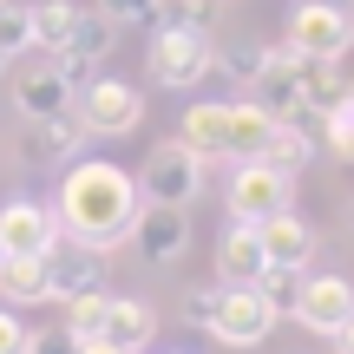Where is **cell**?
Instances as JSON below:
<instances>
[{"label":"cell","mask_w":354,"mask_h":354,"mask_svg":"<svg viewBox=\"0 0 354 354\" xmlns=\"http://www.w3.org/2000/svg\"><path fill=\"white\" fill-rule=\"evenodd\" d=\"M138 210H145L138 177L118 171L112 158H73V165H66V184H59V203H53L59 230L73 243H86V250H99V256H112L118 243H131Z\"/></svg>","instance_id":"1"},{"label":"cell","mask_w":354,"mask_h":354,"mask_svg":"<svg viewBox=\"0 0 354 354\" xmlns=\"http://www.w3.org/2000/svg\"><path fill=\"white\" fill-rule=\"evenodd\" d=\"M216 66V39L210 26H151V46H145V73L171 92H190L203 73Z\"/></svg>","instance_id":"2"},{"label":"cell","mask_w":354,"mask_h":354,"mask_svg":"<svg viewBox=\"0 0 354 354\" xmlns=\"http://www.w3.org/2000/svg\"><path fill=\"white\" fill-rule=\"evenodd\" d=\"M138 197L145 203H177V210H190V203L203 197V158L190 151L184 138L151 145L145 165H138Z\"/></svg>","instance_id":"3"},{"label":"cell","mask_w":354,"mask_h":354,"mask_svg":"<svg viewBox=\"0 0 354 354\" xmlns=\"http://www.w3.org/2000/svg\"><path fill=\"white\" fill-rule=\"evenodd\" d=\"M276 308L256 295V282H223L216 289V308H210V328L203 335H216L223 348H263L269 335H276Z\"/></svg>","instance_id":"4"},{"label":"cell","mask_w":354,"mask_h":354,"mask_svg":"<svg viewBox=\"0 0 354 354\" xmlns=\"http://www.w3.org/2000/svg\"><path fill=\"white\" fill-rule=\"evenodd\" d=\"M289 46L302 53V59H348L354 53V13L335 7V0H295Z\"/></svg>","instance_id":"5"},{"label":"cell","mask_w":354,"mask_h":354,"mask_svg":"<svg viewBox=\"0 0 354 354\" xmlns=\"http://www.w3.org/2000/svg\"><path fill=\"white\" fill-rule=\"evenodd\" d=\"M79 118H86L92 138H125V131L145 125V92L125 86V79H86L79 86Z\"/></svg>","instance_id":"6"},{"label":"cell","mask_w":354,"mask_h":354,"mask_svg":"<svg viewBox=\"0 0 354 354\" xmlns=\"http://www.w3.org/2000/svg\"><path fill=\"white\" fill-rule=\"evenodd\" d=\"M289 203H295V177L289 171L263 165V158H243L236 165V177H230V216L236 223H263V216L289 210Z\"/></svg>","instance_id":"7"},{"label":"cell","mask_w":354,"mask_h":354,"mask_svg":"<svg viewBox=\"0 0 354 354\" xmlns=\"http://www.w3.org/2000/svg\"><path fill=\"white\" fill-rule=\"evenodd\" d=\"M250 99L263 105L269 118H315L302 105V53L282 39V46H263V73L250 79Z\"/></svg>","instance_id":"8"},{"label":"cell","mask_w":354,"mask_h":354,"mask_svg":"<svg viewBox=\"0 0 354 354\" xmlns=\"http://www.w3.org/2000/svg\"><path fill=\"white\" fill-rule=\"evenodd\" d=\"M86 118L79 112H59V118H26L20 125V165L39 171V165H73L79 151H86Z\"/></svg>","instance_id":"9"},{"label":"cell","mask_w":354,"mask_h":354,"mask_svg":"<svg viewBox=\"0 0 354 354\" xmlns=\"http://www.w3.org/2000/svg\"><path fill=\"white\" fill-rule=\"evenodd\" d=\"M73 105H79V86H73V73L59 59H39L26 73H13V112L20 118H59Z\"/></svg>","instance_id":"10"},{"label":"cell","mask_w":354,"mask_h":354,"mask_svg":"<svg viewBox=\"0 0 354 354\" xmlns=\"http://www.w3.org/2000/svg\"><path fill=\"white\" fill-rule=\"evenodd\" d=\"M39 269H46V302H73V295H92L105 282V256L86 250V243L59 236L46 256H39Z\"/></svg>","instance_id":"11"},{"label":"cell","mask_w":354,"mask_h":354,"mask_svg":"<svg viewBox=\"0 0 354 354\" xmlns=\"http://www.w3.org/2000/svg\"><path fill=\"white\" fill-rule=\"evenodd\" d=\"M53 243H59V216L46 210V203H33V197H13V203H0V256H46Z\"/></svg>","instance_id":"12"},{"label":"cell","mask_w":354,"mask_h":354,"mask_svg":"<svg viewBox=\"0 0 354 354\" xmlns=\"http://www.w3.org/2000/svg\"><path fill=\"white\" fill-rule=\"evenodd\" d=\"M131 243H138L145 263H177V256L190 250V210H177V203H145L138 223H131Z\"/></svg>","instance_id":"13"},{"label":"cell","mask_w":354,"mask_h":354,"mask_svg":"<svg viewBox=\"0 0 354 354\" xmlns=\"http://www.w3.org/2000/svg\"><path fill=\"white\" fill-rule=\"evenodd\" d=\"M295 322H302L308 335H342L354 322V282L348 276H308L302 302H295Z\"/></svg>","instance_id":"14"},{"label":"cell","mask_w":354,"mask_h":354,"mask_svg":"<svg viewBox=\"0 0 354 354\" xmlns=\"http://www.w3.org/2000/svg\"><path fill=\"white\" fill-rule=\"evenodd\" d=\"M112 46H118V20H112V13H99V7H86V13H79V26H73V39H66V53H59V66L73 73V86H86L92 66L112 59Z\"/></svg>","instance_id":"15"},{"label":"cell","mask_w":354,"mask_h":354,"mask_svg":"<svg viewBox=\"0 0 354 354\" xmlns=\"http://www.w3.org/2000/svg\"><path fill=\"white\" fill-rule=\"evenodd\" d=\"M256 236H263V256L276 269H308V256H315V230H308V216H295V203L276 210V216H263Z\"/></svg>","instance_id":"16"},{"label":"cell","mask_w":354,"mask_h":354,"mask_svg":"<svg viewBox=\"0 0 354 354\" xmlns=\"http://www.w3.org/2000/svg\"><path fill=\"white\" fill-rule=\"evenodd\" d=\"M151 335H158V308H151V302H138V295H105L99 342H112V348L138 354L145 342H151Z\"/></svg>","instance_id":"17"},{"label":"cell","mask_w":354,"mask_h":354,"mask_svg":"<svg viewBox=\"0 0 354 354\" xmlns=\"http://www.w3.org/2000/svg\"><path fill=\"white\" fill-rule=\"evenodd\" d=\"M263 269H269V256H263V236H256V223L223 230V243H216V282H256Z\"/></svg>","instance_id":"18"},{"label":"cell","mask_w":354,"mask_h":354,"mask_svg":"<svg viewBox=\"0 0 354 354\" xmlns=\"http://www.w3.org/2000/svg\"><path fill=\"white\" fill-rule=\"evenodd\" d=\"M177 138L190 145L197 158H223V145H230V105L223 99H197V105H184V118H177Z\"/></svg>","instance_id":"19"},{"label":"cell","mask_w":354,"mask_h":354,"mask_svg":"<svg viewBox=\"0 0 354 354\" xmlns=\"http://www.w3.org/2000/svg\"><path fill=\"white\" fill-rule=\"evenodd\" d=\"M308 125H315V118H282V125L269 131V145H263V165L302 177L308 165H315V138H308Z\"/></svg>","instance_id":"20"},{"label":"cell","mask_w":354,"mask_h":354,"mask_svg":"<svg viewBox=\"0 0 354 354\" xmlns=\"http://www.w3.org/2000/svg\"><path fill=\"white\" fill-rule=\"evenodd\" d=\"M276 125H282V118H269L256 99H236V105H230V145H223V158H236V165H243V158H263V145H269Z\"/></svg>","instance_id":"21"},{"label":"cell","mask_w":354,"mask_h":354,"mask_svg":"<svg viewBox=\"0 0 354 354\" xmlns=\"http://www.w3.org/2000/svg\"><path fill=\"white\" fill-rule=\"evenodd\" d=\"M79 13H86V0H33V46L59 59L73 26H79Z\"/></svg>","instance_id":"22"},{"label":"cell","mask_w":354,"mask_h":354,"mask_svg":"<svg viewBox=\"0 0 354 354\" xmlns=\"http://www.w3.org/2000/svg\"><path fill=\"white\" fill-rule=\"evenodd\" d=\"M348 73H342V59H302V105H308V112H335V105H342L348 99Z\"/></svg>","instance_id":"23"},{"label":"cell","mask_w":354,"mask_h":354,"mask_svg":"<svg viewBox=\"0 0 354 354\" xmlns=\"http://www.w3.org/2000/svg\"><path fill=\"white\" fill-rule=\"evenodd\" d=\"M0 302L7 308L46 302V269H39L33 256H0Z\"/></svg>","instance_id":"24"},{"label":"cell","mask_w":354,"mask_h":354,"mask_svg":"<svg viewBox=\"0 0 354 354\" xmlns=\"http://www.w3.org/2000/svg\"><path fill=\"white\" fill-rule=\"evenodd\" d=\"M0 53H33V0H0Z\"/></svg>","instance_id":"25"},{"label":"cell","mask_w":354,"mask_h":354,"mask_svg":"<svg viewBox=\"0 0 354 354\" xmlns=\"http://www.w3.org/2000/svg\"><path fill=\"white\" fill-rule=\"evenodd\" d=\"M256 295H263L276 315H295V302H302V269H276L269 263L263 276H256Z\"/></svg>","instance_id":"26"},{"label":"cell","mask_w":354,"mask_h":354,"mask_svg":"<svg viewBox=\"0 0 354 354\" xmlns=\"http://www.w3.org/2000/svg\"><path fill=\"white\" fill-rule=\"evenodd\" d=\"M210 73H223V79H236V86H250L256 73H263V46L256 39H230V46H216V66Z\"/></svg>","instance_id":"27"},{"label":"cell","mask_w":354,"mask_h":354,"mask_svg":"<svg viewBox=\"0 0 354 354\" xmlns=\"http://www.w3.org/2000/svg\"><path fill=\"white\" fill-rule=\"evenodd\" d=\"M99 322H105V289L73 295V302H66V328H73L79 342H99Z\"/></svg>","instance_id":"28"},{"label":"cell","mask_w":354,"mask_h":354,"mask_svg":"<svg viewBox=\"0 0 354 354\" xmlns=\"http://www.w3.org/2000/svg\"><path fill=\"white\" fill-rule=\"evenodd\" d=\"M322 131H328V151L354 165V92L335 105V112H322Z\"/></svg>","instance_id":"29"},{"label":"cell","mask_w":354,"mask_h":354,"mask_svg":"<svg viewBox=\"0 0 354 354\" xmlns=\"http://www.w3.org/2000/svg\"><path fill=\"white\" fill-rule=\"evenodd\" d=\"M216 0H158V26H210Z\"/></svg>","instance_id":"30"},{"label":"cell","mask_w":354,"mask_h":354,"mask_svg":"<svg viewBox=\"0 0 354 354\" xmlns=\"http://www.w3.org/2000/svg\"><path fill=\"white\" fill-rule=\"evenodd\" d=\"M99 13H112L118 26H151L158 20V0H92Z\"/></svg>","instance_id":"31"},{"label":"cell","mask_w":354,"mask_h":354,"mask_svg":"<svg viewBox=\"0 0 354 354\" xmlns=\"http://www.w3.org/2000/svg\"><path fill=\"white\" fill-rule=\"evenodd\" d=\"M223 289V282H216ZM216 289H184V322L190 328H210V308H216Z\"/></svg>","instance_id":"32"},{"label":"cell","mask_w":354,"mask_h":354,"mask_svg":"<svg viewBox=\"0 0 354 354\" xmlns=\"http://www.w3.org/2000/svg\"><path fill=\"white\" fill-rule=\"evenodd\" d=\"M26 342H33V328L13 308H0V354H26Z\"/></svg>","instance_id":"33"},{"label":"cell","mask_w":354,"mask_h":354,"mask_svg":"<svg viewBox=\"0 0 354 354\" xmlns=\"http://www.w3.org/2000/svg\"><path fill=\"white\" fill-rule=\"evenodd\" d=\"M26 354H79V335L73 328H46V335L26 342Z\"/></svg>","instance_id":"34"},{"label":"cell","mask_w":354,"mask_h":354,"mask_svg":"<svg viewBox=\"0 0 354 354\" xmlns=\"http://www.w3.org/2000/svg\"><path fill=\"white\" fill-rule=\"evenodd\" d=\"M79 354H125V348H112V342H79Z\"/></svg>","instance_id":"35"},{"label":"cell","mask_w":354,"mask_h":354,"mask_svg":"<svg viewBox=\"0 0 354 354\" xmlns=\"http://www.w3.org/2000/svg\"><path fill=\"white\" fill-rule=\"evenodd\" d=\"M335 342H342V354H354V322H348V328H342V335H335Z\"/></svg>","instance_id":"36"},{"label":"cell","mask_w":354,"mask_h":354,"mask_svg":"<svg viewBox=\"0 0 354 354\" xmlns=\"http://www.w3.org/2000/svg\"><path fill=\"white\" fill-rule=\"evenodd\" d=\"M342 223H348V236H354V197H348V203H342Z\"/></svg>","instance_id":"37"},{"label":"cell","mask_w":354,"mask_h":354,"mask_svg":"<svg viewBox=\"0 0 354 354\" xmlns=\"http://www.w3.org/2000/svg\"><path fill=\"white\" fill-rule=\"evenodd\" d=\"M7 66H13V59H7V53H0V79H7Z\"/></svg>","instance_id":"38"}]
</instances>
